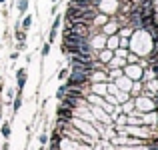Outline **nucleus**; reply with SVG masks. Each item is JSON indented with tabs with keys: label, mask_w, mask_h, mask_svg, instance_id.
I'll list each match as a JSON object with an SVG mask.
<instances>
[{
	"label": "nucleus",
	"mask_w": 158,
	"mask_h": 150,
	"mask_svg": "<svg viewBox=\"0 0 158 150\" xmlns=\"http://www.w3.org/2000/svg\"><path fill=\"white\" fill-rule=\"evenodd\" d=\"M88 80H90V74L80 72V70H72V74H70L66 86H76V88H82V86H84Z\"/></svg>",
	"instance_id": "nucleus-1"
},
{
	"label": "nucleus",
	"mask_w": 158,
	"mask_h": 150,
	"mask_svg": "<svg viewBox=\"0 0 158 150\" xmlns=\"http://www.w3.org/2000/svg\"><path fill=\"white\" fill-rule=\"evenodd\" d=\"M58 118H60V120H70V118H72V108L60 106V108H58Z\"/></svg>",
	"instance_id": "nucleus-2"
},
{
	"label": "nucleus",
	"mask_w": 158,
	"mask_h": 150,
	"mask_svg": "<svg viewBox=\"0 0 158 150\" xmlns=\"http://www.w3.org/2000/svg\"><path fill=\"white\" fill-rule=\"evenodd\" d=\"M58 28H60V16H56V18H54L52 30H50V42H52L54 38H56V32H58Z\"/></svg>",
	"instance_id": "nucleus-3"
},
{
	"label": "nucleus",
	"mask_w": 158,
	"mask_h": 150,
	"mask_svg": "<svg viewBox=\"0 0 158 150\" xmlns=\"http://www.w3.org/2000/svg\"><path fill=\"white\" fill-rule=\"evenodd\" d=\"M24 84H26V72H24V70H18V88L22 90Z\"/></svg>",
	"instance_id": "nucleus-4"
},
{
	"label": "nucleus",
	"mask_w": 158,
	"mask_h": 150,
	"mask_svg": "<svg viewBox=\"0 0 158 150\" xmlns=\"http://www.w3.org/2000/svg\"><path fill=\"white\" fill-rule=\"evenodd\" d=\"M30 24H32V16H24V20H22V28H24V30H28V28H30Z\"/></svg>",
	"instance_id": "nucleus-5"
},
{
	"label": "nucleus",
	"mask_w": 158,
	"mask_h": 150,
	"mask_svg": "<svg viewBox=\"0 0 158 150\" xmlns=\"http://www.w3.org/2000/svg\"><path fill=\"white\" fill-rule=\"evenodd\" d=\"M18 10L20 12H26L28 10V0H18Z\"/></svg>",
	"instance_id": "nucleus-6"
},
{
	"label": "nucleus",
	"mask_w": 158,
	"mask_h": 150,
	"mask_svg": "<svg viewBox=\"0 0 158 150\" xmlns=\"http://www.w3.org/2000/svg\"><path fill=\"white\" fill-rule=\"evenodd\" d=\"M64 96H66V86H60V88H58V92H56V98L62 100Z\"/></svg>",
	"instance_id": "nucleus-7"
},
{
	"label": "nucleus",
	"mask_w": 158,
	"mask_h": 150,
	"mask_svg": "<svg viewBox=\"0 0 158 150\" xmlns=\"http://www.w3.org/2000/svg\"><path fill=\"white\" fill-rule=\"evenodd\" d=\"M100 58H102V62H108L112 58V52H110V50H104V52L100 54Z\"/></svg>",
	"instance_id": "nucleus-8"
},
{
	"label": "nucleus",
	"mask_w": 158,
	"mask_h": 150,
	"mask_svg": "<svg viewBox=\"0 0 158 150\" xmlns=\"http://www.w3.org/2000/svg\"><path fill=\"white\" fill-rule=\"evenodd\" d=\"M20 104H22V98H20V94H18V96H16V100H14V110H18Z\"/></svg>",
	"instance_id": "nucleus-9"
},
{
	"label": "nucleus",
	"mask_w": 158,
	"mask_h": 150,
	"mask_svg": "<svg viewBox=\"0 0 158 150\" xmlns=\"http://www.w3.org/2000/svg\"><path fill=\"white\" fill-rule=\"evenodd\" d=\"M2 134L4 136H10V126H8V124H4V126H2Z\"/></svg>",
	"instance_id": "nucleus-10"
},
{
	"label": "nucleus",
	"mask_w": 158,
	"mask_h": 150,
	"mask_svg": "<svg viewBox=\"0 0 158 150\" xmlns=\"http://www.w3.org/2000/svg\"><path fill=\"white\" fill-rule=\"evenodd\" d=\"M16 38H18V40H20V42H22V40H24V38H26V34H24V32H22V30H18V32H16Z\"/></svg>",
	"instance_id": "nucleus-11"
},
{
	"label": "nucleus",
	"mask_w": 158,
	"mask_h": 150,
	"mask_svg": "<svg viewBox=\"0 0 158 150\" xmlns=\"http://www.w3.org/2000/svg\"><path fill=\"white\" fill-rule=\"evenodd\" d=\"M48 52H50V44H44V48H42V54H44V56H46Z\"/></svg>",
	"instance_id": "nucleus-12"
},
{
	"label": "nucleus",
	"mask_w": 158,
	"mask_h": 150,
	"mask_svg": "<svg viewBox=\"0 0 158 150\" xmlns=\"http://www.w3.org/2000/svg\"><path fill=\"white\" fill-rule=\"evenodd\" d=\"M0 2H2V4H4V2H6V0H0Z\"/></svg>",
	"instance_id": "nucleus-13"
},
{
	"label": "nucleus",
	"mask_w": 158,
	"mask_h": 150,
	"mask_svg": "<svg viewBox=\"0 0 158 150\" xmlns=\"http://www.w3.org/2000/svg\"><path fill=\"white\" fill-rule=\"evenodd\" d=\"M52 2H58V0H52Z\"/></svg>",
	"instance_id": "nucleus-14"
}]
</instances>
